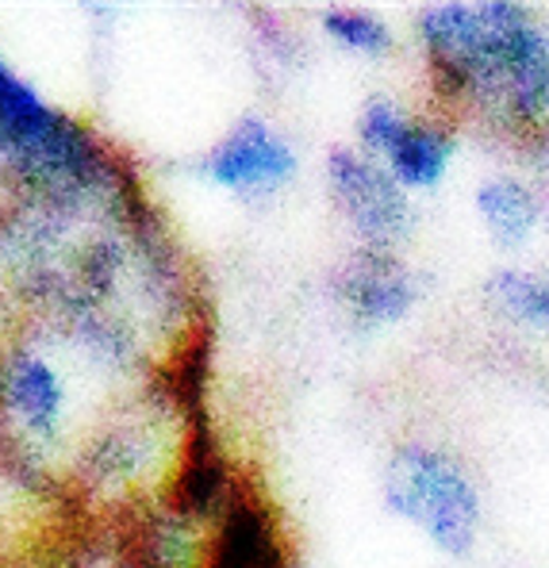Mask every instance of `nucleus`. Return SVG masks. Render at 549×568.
Here are the masks:
<instances>
[{"label": "nucleus", "mask_w": 549, "mask_h": 568, "mask_svg": "<svg viewBox=\"0 0 549 568\" xmlns=\"http://www.w3.org/2000/svg\"><path fill=\"white\" fill-rule=\"evenodd\" d=\"M419 36L449 93L538 150L549 146V36L507 0L435 4Z\"/></svg>", "instance_id": "1"}, {"label": "nucleus", "mask_w": 549, "mask_h": 568, "mask_svg": "<svg viewBox=\"0 0 549 568\" xmlns=\"http://www.w3.org/2000/svg\"><path fill=\"white\" fill-rule=\"evenodd\" d=\"M388 511L411 523L435 541L443 554H469L480 534V496L469 473L435 446L407 442L393 454L385 469Z\"/></svg>", "instance_id": "2"}, {"label": "nucleus", "mask_w": 549, "mask_h": 568, "mask_svg": "<svg viewBox=\"0 0 549 568\" xmlns=\"http://www.w3.org/2000/svg\"><path fill=\"white\" fill-rule=\"evenodd\" d=\"M0 158L43 185H78L96 162L85 131L54 112L4 58H0Z\"/></svg>", "instance_id": "3"}, {"label": "nucleus", "mask_w": 549, "mask_h": 568, "mask_svg": "<svg viewBox=\"0 0 549 568\" xmlns=\"http://www.w3.org/2000/svg\"><path fill=\"white\" fill-rule=\"evenodd\" d=\"M327 181L335 192L338 207L349 220V227L365 239V250H380L388 254L411 235V204H407L404 185L369 154L357 150H331L327 158Z\"/></svg>", "instance_id": "4"}, {"label": "nucleus", "mask_w": 549, "mask_h": 568, "mask_svg": "<svg viewBox=\"0 0 549 568\" xmlns=\"http://www.w3.org/2000/svg\"><path fill=\"white\" fill-rule=\"evenodd\" d=\"M357 135L369 158H377L404 189H435L446 178V165L457 139L435 123H415L393 100H369L357 115Z\"/></svg>", "instance_id": "5"}, {"label": "nucleus", "mask_w": 549, "mask_h": 568, "mask_svg": "<svg viewBox=\"0 0 549 568\" xmlns=\"http://www.w3.org/2000/svg\"><path fill=\"white\" fill-rule=\"evenodd\" d=\"M207 178L235 196H265L288 185L296 173V150L262 115H243L204 158Z\"/></svg>", "instance_id": "6"}, {"label": "nucleus", "mask_w": 549, "mask_h": 568, "mask_svg": "<svg viewBox=\"0 0 549 568\" xmlns=\"http://www.w3.org/2000/svg\"><path fill=\"white\" fill-rule=\"evenodd\" d=\"M335 292L346 304V312L369 327L399 323L419 300V284L411 273L393 254H380V250H365L354 262H346L335 277Z\"/></svg>", "instance_id": "7"}, {"label": "nucleus", "mask_w": 549, "mask_h": 568, "mask_svg": "<svg viewBox=\"0 0 549 568\" xmlns=\"http://www.w3.org/2000/svg\"><path fill=\"white\" fill-rule=\"evenodd\" d=\"M0 407L35 438H50L62 423L65 388L54 365L35 349H16L0 365Z\"/></svg>", "instance_id": "8"}, {"label": "nucleus", "mask_w": 549, "mask_h": 568, "mask_svg": "<svg viewBox=\"0 0 549 568\" xmlns=\"http://www.w3.org/2000/svg\"><path fill=\"white\" fill-rule=\"evenodd\" d=\"M477 212L499 246H522L542 220V204L522 181L492 178L477 189Z\"/></svg>", "instance_id": "9"}, {"label": "nucleus", "mask_w": 549, "mask_h": 568, "mask_svg": "<svg viewBox=\"0 0 549 568\" xmlns=\"http://www.w3.org/2000/svg\"><path fill=\"white\" fill-rule=\"evenodd\" d=\"M488 296L496 300L499 312H507L511 320L530 323L538 331H549V281L535 277L522 270H499L488 281Z\"/></svg>", "instance_id": "10"}, {"label": "nucleus", "mask_w": 549, "mask_h": 568, "mask_svg": "<svg viewBox=\"0 0 549 568\" xmlns=\"http://www.w3.org/2000/svg\"><path fill=\"white\" fill-rule=\"evenodd\" d=\"M323 36L331 43H338L343 50H354V54H385L393 47V31L380 16L362 12V8H331L323 12Z\"/></svg>", "instance_id": "11"}]
</instances>
